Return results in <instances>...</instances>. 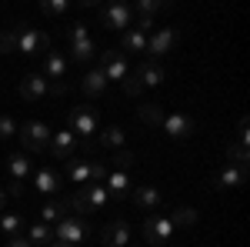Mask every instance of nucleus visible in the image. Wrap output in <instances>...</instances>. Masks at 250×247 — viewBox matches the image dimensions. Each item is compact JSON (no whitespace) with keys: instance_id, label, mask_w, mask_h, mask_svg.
Instances as JSON below:
<instances>
[{"instance_id":"1","label":"nucleus","mask_w":250,"mask_h":247,"mask_svg":"<svg viewBox=\"0 0 250 247\" xmlns=\"http://www.w3.org/2000/svg\"><path fill=\"white\" fill-rule=\"evenodd\" d=\"M67 204H70V210L77 217H87V214H97L100 207H107L110 204V194L104 190V184H80L77 194L67 197Z\"/></svg>"},{"instance_id":"2","label":"nucleus","mask_w":250,"mask_h":247,"mask_svg":"<svg viewBox=\"0 0 250 247\" xmlns=\"http://www.w3.org/2000/svg\"><path fill=\"white\" fill-rule=\"evenodd\" d=\"M94 237V224L87 217H77V214H67L63 221H57V230H54V241L67 247H80Z\"/></svg>"},{"instance_id":"3","label":"nucleus","mask_w":250,"mask_h":247,"mask_svg":"<svg viewBox=\"0 0 250 247\" xmlns=\"http://www.w3.org/2000/svg\"><path fill=\"white\" fill-rule=\"evenodd\" d=\"M67 37H70V60H77V64H90L97 57V40L90 37V30H87V23L77 20L70 30H67Z\"/></svg>"},{"instance_id":"4","label":"nucleus","mask_w":250,"mask_h":247,"mask_svg":"<svg viewBox=\"0 0 250 247\" xmlns=\"http://www.w3.org/2000/svg\"><path fill=\"white\" fill-rule=\"evenodd\" d=\"M14 40H17V50L27 54V57H40V54L50 50V37L40 34L37 27H30V23H17L14 27Z\"/></svg>"},{"instance_id":"5","label":"nucleus","mask_w":250,"mask_h":247,"mask_svg":"<svg viewBox=\"0 0 250 247\" xmlns=\"http://www.w3.org/2000/svg\"><path fill=\"white\" fill-rule=\"evenodd\" d=\"M154 34V20L140 17L137 23H130V30H124V40H120V54H144L147 50V37Z\"/></svg>"},{"instance_id":"6","label":"nucleus","mask_w":250,"mask_h":247,"mask_svg":"<svg viewBox=\"0 0 250 247\" xmlns=\"http://www.w3.org/2000/svg\"><path fill=\"white\" fill-rule=\"evenodd\" d=\"M67 131H70V134H80L83 140H90V137L97 134V107H90V104L74 107V111L67 114Z\"/></svg>"},{"instance_id":"7","label":"nucleus","mask_w":250,"mask_h":247,"mask_svg":"<svg viewBox=\"0 0 250 247\" xmlns=\"http://www.w3.org/2000/svg\"><path fill=\"white\" fill-rule=\"evenodd\" d=\"M20 140H23V147L27 151H47V144H50V127L43 124V120H27V124H20L17 127Z\"/></svg>"},{"instance_id":"8","label":"nucleus","mask_w":250,"mask_h":247,"mask_svg":"<svg viewBox=\"0 0 250 247\" xmlns=\"http://www.w3.org/2000/svg\"><path fill=\"white\" fill-rule=\"evenodd\" d=\"M140 230H144V241H150V244H167L173 237V224L167 214H150Z\"/></svg>"},{"instance_id":"9","label":"nucleus","mask_w":250,"mask_h":247,"mask_svg":"<svg viewBox=\"0 0 250 247\" xmlns=\"http://www.w3.org/2000/svg\"><path fill=\"white\" fill-rule=\"evenodd\" d=\"M127 241H130V227H127L124 217H114L100 227V244L104 247H127Z\"/></svg>"},{"instance_id":"10","label":"nucleus","mask_w":250,"mask_h":247,"mask_svg":"<svg viewBox=\"0 0 250 247\" xmlns=\"http://www.w3.org/2000/svg\"><path fill=\"white\" fill-rule=\"evenodd\" d=\"M100 20H104V27H110V30H130L134 10H130L127 3H107V7L100 10Z\"/></svg>"},{"instance_id":"11","label":"nucleus","mask_w":250,"mask_h":247,"mask_svg":"<svg viewBox=\"0 0 250 247\" xmlns=\"http://www.w3.org/2000/svg\"><path fill=\"white\" fill-rule=\"evenodd\" d=\"M173 44H177V30L173 27H154V34L147 37V50H150V57H167L173 50Z\"/></svg>"},{"instance_id":"12","label":"nucleus","mask_w":250,"mask_h":247,"mask_svg":"<svg viewBox=\"0 0 250 247\" xmlns=\"http://www.w3.org/2000/svg\"><path fill=\"white\" fill-rule=\"evenodd\" d=\"M47 151H50V157L54 160H70L74 157V151H77V137L70 131H57V134H50V144H47Z\"/></svg>"},{"instance_id":"13","label":"nucleus","mask_w":250,"mask_h":247,"mask_svg":"<svg viewBox=\"0 0 250 247\" xmlns=\"http://www.w3.org/2000/svg\"><path fill=\"white\" fill-rule=\"evenodd\" d=\"M100 70H104V77L107 80H124L127 77V57L120 54V50H104L100 54Z\"/></svg>"},{"instance_id":"14","label":"nucleus","mask_w":250,"mask_h":247,"mask_svg":"<svg viewBox=\"0 0 250 247\" xmlns=\"http://www.w3.org/2000/svg\"><path fill=\"white\" fill-rule=\"evenodd\" d=\"M50 90V84L43 80V74H27L23 80L17 84V94L20 100H27V104H34V100H40V97Z\"/></svg>"},{"instance_id":"15","label":"nucleus","mask_w":250,"mask_h":247,"mask_svg":"<svg viewBox=\"0 0 250 247\" xmlns=\"http://www.w3.org/2000/svg\"><path fill=\"white\" fill-rule=\"evenodd\" d=\"M130 197H134V207L137 210H147V214H157L160 204H164V197H160V190L157 187H130Z\"/></svg>"},{"instance_id":"16","label":"nucleus","mask_w":250,"mask_h":247,"mask_svg":"<svg viewBox=\"0 0 250 247\" xmlns=\"http://www.w3.org/2000/svg\"><path fill=\"white\" fill-rule=\"evenodd\" d=\"M63 77H67V57L57 54V50H47V57H43V80L47 84H63Z\"/></svg>"},{"instance_id":"17","label":"nucleus","mask_w":250,"mask_h":247,"mask_svg":"<svg viewBox=\"0 0 250 247\" xmlns=\"http://www.w3.org/2000/svg\"><path fill=\"white\" fill-rule=\"evenodd\" d=\"M164 131L177 137V140H184V137H190L193 134V120L187 114H167L164 117Z\"/></svg>"},{"instance_id":"18","label":"nucleus","mask_w":250,"mask_h":247,"mask_svg":"<svg viewBox=\"0 0 250 247\" xmlns=\"http://www.w3.org/2000/svg\"><path fill=\"white\" fill-rule=\"evenodd\" d=\"M60 184H63V180H60V174L54 171V167H37V171H34V187H37L40 194H57Z\"/></svg>"},{"instance_id":"19","label":"nucleus","mask_w":250,"mask_h":247,"mask_svg":"<svg viewBox=\"0 0 250 247\" xmlns=\"http://www.w3.org/2000/svg\"><path fill=\"white\" fill-rule=\"evenodd\" d=\"M130 187H134V184H130V177L124 171H110L107 180H104V190L110 194V201H120L124 194H130Z\"/></svg>"},{"instance_id":"20","label":"nucleus","mask_w":250,"mask_h":247,"mask_svg":"<svg viewBox=\"0 0 250 247\" xmlns=\"http://www.w3.org/2000/svg\"><path fill=\"white\" fill-rule=\"evenodd\" d=\"M244 180H247V171H244V167H233V164H227L224 171L217 174L213 187H217V190H230V187H240Z\"/></svg>"},{"instance_id":"21","label":"nucleus","mask_w":250,"mask_h":247,"mask_svg":"<svg viewBox=\"0 0 250 247\" xmlns=\"http://www.w3.org/2000/svg\"><path fill=\"white\" fill-rule=\"evenodd\" d=\"M134 74H137V80H140V87H157V84H164V67H160L157 60L140 64Z\"/></svg>"},{"instance_id":"22","label":"nucleus","mask_w":250,"mask_h":247,"mask_svg":"<svg viewBox=\"0 0 250 247\" xmlns=\"http://www.w3.org/2000/svg\"><path fill=\"white\" fill-rule=\"evenodd\" d=\"M80 90H83L87 97H100L104 90H107V77H104V70H100V67L87 70V77L80 80Z\"/></svg>"},{"instance_id":"23","label":"nucleus","mask_w":250,"mask_h":247,"mask_svg":"<svg viewBox=\"0 0 250 247\" xmlns=\"http://www.w3.org/2000/svg\"><path fill=\"white\" fill-rule=\"evenodd\" d=\"M7 171H10V180H23L27 174L34 171V160L27 154H10L7 157Z\"/></svg>"},{"instance_id":"24","label":"nucleus","mask_w":250,"mask_h":247,"mask_svg":"<svg viewBox=\"0 0 250 247\" xmlns=\"http://www.w3.org/2000/svg\"><path fill=\"white\" fill-rule=\"evenodd\" d=\"M90 171H94V160H67V177H70V184H87L90 180Z\"/></svg>"},{"instance_id":"25","label":"nucleus","mask_w":250,"mask_h":247,"mask_svg":"<svg viewBox=\"0 0 250 247\" xmlns=\"http://www.w3.org/2000/svg\"><path fill=\"white\" fill-rule=\"evenodd\" d=\"M67 214H70V204H67V197H57V201L43 204V210H40V221H43V224H50V221H63Z\"/></svg>"},{"instance_id":"26","label":"nucleus","mask_w":250,"mask_h":247,"mask_svg":"<svg viewBox=\"0 0 250 247\" xmlns=\"http://www.w3.org/2000/svg\"><path fill=\"white\" fill-rule=\"evenodd\" d=\"M124 137H127V134L120 131V127H104V131L97 134V147H107V151H120V147H124Z\"/></svg>"},{"instance_id":"27","label":"nucleus","mask_w":250,"mask_h":247,"mask_svg":"<svg viewBox=\"0 0 250 247\" xmlns=\"http://www.w3.org/2000/svg\"><path fill=\"white\" fill-rule=\"evenodd\" d=\"M27 241H30L34 247H47V244H54V230L47 227L43 221H37V224L27 227Z\"/></svg>"},{"instance_id":"28","label":"nucleus","mask_w":250,"mask_h":247,"mask_svg":"<svg viewBox=\"0 0 250 247\" xmlns=\"http://www.w3.org/2000/svg\"><path fill=\"white\" fill-rule=\"evenodd\" d=\"M20 230H23V214H0V234L3 237H17Z\"/></svg>"},{"instance_id":"29","label":"nucleus","mask_w":250,"mask_h":247,"mask_svg":"<svg viewBox=\"0 0 250 247\" xmlns=\"http://www.w3.org/2000/svg\"><path fill=\"white\" fill-rule=\"evenodd\" d=\"M167 217H170L173 227H193V224H197V210L193 207H173Z\"/></svg>"},{"instance_id":"30","label":"nucleus","mask_w":250,"mask_h":247,"mask_svg":"<svg viewBox=\"0 0 250 247\" xmlns=\"http://www.w3.org/2000/svg\"><path fill=\"white\" fill-rule=\"evenodd\" d=\"M247 160H250V154H247V144H227V164H233V167H244L247 171Z\"/></svg>"},{"instance_id":"31","label":"nucleus","mask_w":250,"mask_h":247,"mask_svg":"<svg viewBox=\"0 0 250 247\" xmlns=\"http://www.w3.org/2000/svg\"><path fill=\"white\" fill-rule=\"evenodd\" d=\"M137 117H140V120H144V124H164V107H160V104H140V107H137Z\"/></svg>"},{"instance_id":"32","label":"nucleus","mask_w":250,"mask_h":247,"mask_svg":"<svg viewBox=\"0 0 250 247\" xmlns=\"http://www.w3.org/2000/svg\"><path fill=\"white\" fill-rule=\"evenodd\" d=\"M134 164H137V154L127 151V147H120V151L110 154V167H114V171H124V174H127V167H134Z\"/></svg>"},{"instance_id":"33","label":"nucleus","mask_w":250,"mask_h":247,"mask_svg":"<svg viewBox=\"0 0 250 247\" xmlns=\"http://www.w3.org/2000/svg\"><path fill=\"white\" fill-rule=\"evenodd\" d=\"M67 7H70L67 0H40V14H47V17H60Z\"/></svg>"},{"instance_id":"34","label":"nucleus","mask_w":250,"mask_h":247,"mask_svg":"<svg viewBox=\"0 0 250 247\" xmlns=\"http://www.w3.org/2000/svg\"><path fill=\"white\" fill-rule=\"evenodd\" d=\"M157 10H167V3H160V0H140V3H137V14L147 17V20H154Z\"/></svg>"},{"instance_id":"35","label":"nucleus","mask_w":250,"mask_h":247,"mask_svg":"<svg viewBox=\"0 0 250 247\" xmlns=\"http://www.w3.org/2000/svg\"><path fill=\"white\" fill-rule=\"evenodd\" d=\"M14 134H17V120L0 114V140H7V137H14Z\"/></svg>"},{"instance_id":"36","label":"nucleus","mask_w":250,"mask_h":247,"mask_svg":"<svg viewBox=\"0 0 250 247\" xmlns=\"http://www.w3.org/2000/svg\"><path fill=\"white\" fill-rule=\"evenodd\" d=\"M14 50H17L14 30H0V54H14Z\"/></svg>"},{"instance_id":"37","label":"nucleus","mask_w":250,"mask_h":247,"mask_svg":"<svg viewBox=\"0 0 250 247\" xmlns=\"http://www.w3.org/2000/svg\"><path fill=\"white\" fill-rule=\"evenodd\" d=\"M120 84H124V94H127V97H137L140 90H144V87H140V80H137V74H127Z\"/></svg>"},{"instance_id":"38","label":"nucleus","mask_w":250,"mask_h":247,"mask_svg":"<svg viewBox=\"0 0 250 247\" xmlns=\"http://www.w3.org/2000/svg\"><path fill=\"white\" fill-rule=\"evenodd\" d=\"M3 190H7V197H20V194H23V180H10Z\"/></svg>"},{"instance_id":"39","label":"nucleus","mask_w":250,"mask_h":247,"mask_svg":"<svg viewBox=\"0 0 250 247\" xmlns=\"http://www.w3.org/2000/svg\"><path fill=\"white\" fill-rule=\"evenodd\" d=\"M7 247H34V244H30L27 237H20V234H17V237H7Z\"/></svg>"},{"instance_id":"40","label":"nucleus","mask_w":250,"mask_h":247,"mask_svg":"<svg viewBox=\"0 0 250 247\" xmlns=\"http://www.w3.org/2000/svg\"><path fill=\"white\" fill-rule=\"evenodd\" d=\"M3 207H7V190L0 187V214H3Z\"/></svg>"},{"instance_id":"41","label":"nucleus","mask_w":250,"mask_h":247,"mask_svg":"<svg viewBox=\"0 0 250 247\" xmlns=\"http://www.w3.org/2000/svg\"><path fill=\"white\" fill-rule=\"evenodd\" d=\"M47 247H67V244H57V241H54V244H47Z\"/></svg>"},{"instance_id":"42","label":"nucleus","mask_w":250,"mask_h":247,"mask_svg":"<svg viewBox=\"0 0 250 247\" xmlns=\"http://www.w3.org/2000/svg\"><path fill=\"white\" fill-rule=\"evenodd\" d=\"M127 247H130V244H127Z\"/></svg>"}]
</instances>
